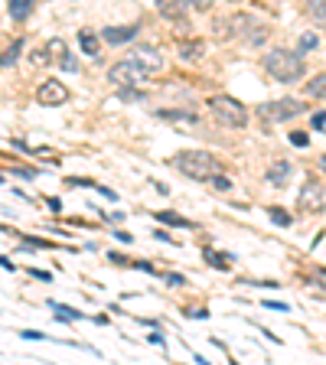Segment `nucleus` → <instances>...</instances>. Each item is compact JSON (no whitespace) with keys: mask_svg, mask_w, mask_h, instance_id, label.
Wrapping results in <instances>:
<instances>
[{"mask_svg":"<svg viewBox=\"0 0 326 365\" xmlns=\"http://www.w3.org/2000/svg\"><path fill=\"white\" fill-rule=\"evenodd\" d=\"M261 65H264L268 76L284 82V85H291V82H297V78L304 76V59H300V53H293V49H268Z\"/></svg>","mask_w":326,"mask_h":365,"instance_id":"nucleus-1","label":"nucleus"},{"mask_svg":"<svg viewBox=\"0 0 326 365\" xmlns=\"http://www.w3.org/2000/svg\"><path fill=\"white\" fill-rule=\"evenodd\" d=\"M173 167L183 173V176H189V180H216L218 173H222L218 160L212 157V153H206V151H183V153H176Z\"/></svg>","mask_w":326,"mask_h":365,"instance_id":"nucleus-2","label":"nucleus"},{"mask_svg":"<svg viewBox=\"0 0 326 365\" xmlns=\"http://www.w3.org/2000/svg\"><path fill=\"white\" fill-rule=\"evenodd\" d=\"M209 111H212V118L222 124V128H245L248 124V111L241 101L228 95H212L209 98Z\"/></svg>","mask_w":326,"mask_h":365,"instance_id":"nucleus-3","label":"nucleus"},{"mask_svg":"<svg viewBox=\"0 0 326 365\" xmlns=\"http://www.w3.org/2000/svg\"><path fill=\"white\" fill-rule=\"evenodd\" d=\"M304 111L307 101H300V98H277V101H261L258 105V114L264 121H291Z\"/></svg>","mask_w":326,"mask_h":365,"instance_id":"nucleus-4","label":"nucleus"},{"mask_svg":"<svg viewBox=\"0 0 326 365\" xmlns=\"http://www.w3.org/2000/svg\"><path fill=\"white\" fill-rule=\"evenodd\" d=\"M108 78H111V82H114L118 88H141V85H147L151 72H147L144 65H137L134 59H124V62L111 65Z\"/></svg>","mask_w":326,"mask_h":365,"instance_id":"nucleus-5","label":"nucleus"},{"mask_svg":"<svg viewBox=\"0 0 326 365\" xmlns=\"http://www.w3.org/2000/svg\"><path fill=\"white\" fill-rule=\"evenodd\" d=\"M232 26H235V36L248 46H264V40H268V23H261L258 17L239 13V17L232 20Z\"/></svg>","mask_w":326,"mask_h":365,"instance_id":"nucleus-6","label":"nucleus"},{"mask_svg":"<svg viewBox=\"0 0 326 365\" xmlns=\"http://www.w3.org/2000/svg\"><path fill=\"white\" fill-rule=\"evenodd\" d=\"M297 205H300L304 212H323L326 209V182L307 180L304 186H300V193H297Z\"/></svg>","mask_w":326,"mask_h":365,"instance_id":"nucleus-7","label":"nucleus"},{"mask_svg":"<svg viewBox=\"0 0 326 365\" xmlns=\"http://www.w3.org/2000/svg\"><path fill=\"white\" fill-rule=\"evenodd\" d=\"M36 101L46 108L65 105V101H69V88H65L59 78H46L43 85H40V92H36Z\"/></svg>","mask_w":326,"mask_h":365,"instance_id":"nucleus-8","label":"nucleus"},{"mask_svg":"<svg viewBox=\"0 0 326 365\" xmlns=\"http://www.w3.org/2000/svg\"><path fill=\"white\" fill-rule=\"evenodd\" d=\"M128 59H134L137 65H144L147 72H157V69H163V56L157 53L153 46H134Z\"/></svg>","mask_w":326,"mask_h":365,"instance_id":"nucleus-9","label":"nucleus"},{"mask_svg":"<svg viewBox=\"0 0 326 365\" xmlns=\"http://www.w3.org/2000/svg\"><path fill=\"white\" fill-rule=\"evenodd\" d=\"M137 33H141V26H137V23H130V26H108L101 36H105L108 43L118 46V43H128V40H134Z\"/></svg>","mask_w":326,"mask_h":365,"instance_id":"nucleus-10","label":"nucleus"},{"mask_svg":"<svg viewBox=\"0 0 326 365\" xmlns=\"http://www.w3.org/2000/svg\"><path fill=\"white\" fill-rule=\"evenodd\" d=\"M153 3L166 20H183L186 17V0H153Z\"/></svg>","mask_w":326,"mask_h":365,"instance_id":"nucleus-11","label":"nucleus"},{"mask_svg":"<svg viewBox=\"0 0 326 365\" xmlns=\"http://www.w3.org/2000/svg\"><path fill=\"white\" fill-rule=\"evenodd\" d=\"M287 176H291V163H287V160H277L271 170H268V182H271V186H277V189H281V186H287Z\"/></svg>","mask_w":326,"mask_h":365,"instance_id":"nucleus-12","label":"nucleus"},{"mask_svg":"<svg viewBox=\"0 0 326 365\" xmlns=\"http://www.w3.org/2000/svg\"><path fill=\"white\" fill-rule=\"evenodd\" d=\"M78 43H82V53L88 56V59H95L98 53H101V49H98V36L92 30H82L78 33Z\"/></svg>","mask_w":326,"mask_h":365,"instance_id":"nucleus-13","label":"nucleus"},{"mask_svg":"<svg viewBox=\"0 0 326 365\" xmlns=\"http://www.w3.org/2000/svg\"><path fill=\"white\" fill-rule=\"evenodd\" d=\"M304 7H307V13H310V20L326 26V0H304Z\"/></svg>","mask_w":326,"mask_h":365,"instance_id":"nucleus-14","label":"nucleus"},{"mask_svg":"<svg viewBox=\"0 0 326 365\" xmlns=\"http://www.w3.org/2000/svg\"><path fill=\"white\" fill-rule=\"evenodd\" d=\"M33 3H36V0H10V3H7V10H10L13 20H26L30 10H33Z\"/></svg>","mask_w":326,"mask_h":365,"instance_id":"nucleus-15","label":"nucleus"},{"mask_svg":"<svg viewBox=\"0 0 326 365\" xmlns=\"http://www.w3.org/2000/svg\"><path fill=\"white\" fill-rule=\"evenodd\" d=\"M20 49H23V40H13V43L3 49V59H0V65H3V69H13V65H17V59H20Z\"/></svg>","mask_w":326,"mask_h":365,"instance_id":"nucleus-16","label":"nucleus"},{"mask_svg":"<svg viewBox=\"0 0 326 365\" xmlns=\"http://www.w3.org/2000/svg\"><path fill=\"white\" fill-rule=\"evenodd\" d=\"M307 95L326 101V76H314V78H310V82H307Z\"/></svg>","mask_w":326,"mask_h":365,"instance_id":"nucleus-17","label":"nucleus"},{"mask_svg":"<svg viewBox=\"0 0 326 365\" xmlns=\"http://www.w3.org/2000/svg\"><path fill=\"white\" fill-rule=\"evenodd\" d=\"M180 56H183L186 62H193V59L203 56V43H183V46H180Z\"/></svg>","mask_w":326,"mask_h":365,"instance_id":"nucleus-18","label":"nucleus"},{"mask_svg":"<svg viewBox=\"0 0 326 365\" xmlns=\"http://www.w3.org/2000/svg\"><path fill=\"white\" fill-rule=\"evenodd\" d=\"M157 219H160V222H170V226L193 228V222H189V219H180V215H173V212H157Z\"/></svg>","mask_w":326,"mask_h":365,"instance_id":"nucleus-19","label":"nucleus"},{"mask_svg":"<svg viewBox=\"0 0 326 365\" xmlns=\"http://www.w3.org/2000/svg\"><path fill=\"white\" fill-rule=\"evenodd\" d=\"M55 316H59V320H85V313L72 310V307H55Z\"/></svg>","mask_w":326,"mask_h":365,"instance_id":"nucleus-20","label":"nucleus"},{"mask_svg":"<svg viewBox=\"0 0 326 365\" xmlns=\"http://www.w3.org/2000/svg\"><path fill=\"white\" fill-rule=\"evenodd\" d=\"M59 65H62V69H69V72H78V62H76V56L69 53V49H62V56H59Z\"/></svg>","mask_w":326,"mask_h":365,"instance_id":"nucleus-21","label":"nucleus"},{"mask_svg":"<svg viewBox=\"0 0 326 365\" xmlns=\"http://www.w3.org/2000/svg\"><path fill=\"white\" fill-rule=\"evenodd\" d=\"M228 255H218V251H206V261H209V264H212V268H222V271H225L228 268Z\"/></svg>","mask_w":326,"mask_h":365,"instance_id":"nucleus-22","label":"nucleus"},{"mask_svg":"<svg viewBox=\"0 0 326 365\" xmlns=\"http://www.w3.org/2000/svg\"><path fill=\"white\" fill-rule=\"evenodd\" d=\"M314 46H316V33H304L300 36V53H310Z\"/></svg>","mask_w":326,"mask_h":365,"instance_id":"nucleus-23","label":"nucleus"},{"mask_svg":"<svg viewBox=\"0 0 326 365\" xmlns=\"http://www.w3.org/2000/svg\"><path fill=\"white\" fill-rule=\"evenodd\" d=\"M271 222H277V226H291V215L284 212V209H271Z\"/></svg>","mask_w":326,"mask_h":365,"instance_id":"nucleus-24","label":"nucleus"},{"mask_svg":"<svg viewBox=\"0 0 326 365\" xmlns=\"http://www.w3.org/2000/svg\"><path fill=\"white\" fill-rule=\"evenodd\" d=\"M307 140H310V137H307L304 130H291V144H293V147H307Z\"/></svg>","mask_w":326,"mask_h":365,"instance_id":"nucleus-25","label":"nucleus"},{"mask_svg":"<svg viewBox=\"0 0 326 365\" xmlns=\"http://www.w3.org/2000/svg\"><path fill=\"white\" fill-rule=\"evenodd\" d=\"M186 3H189L193 10H209V7H212L216 0H186Z\"/></svg>","mask_w":326,"mask_h":365,"instance_id":"nucleus-26","label":"nucleus"},{"mask_svg":"<svg viewBox=\"0 0 326 365\" xmlns=\"http://www.w3.org/2000/svg\"><path fill=\"white\" fill-rule=\"evenodd\" d=\"M310 124H314L316 130H326V111H316V114H314V121H310Z\"/></svg>","mask_w":326,"mask_h":365,"instance_id":"nucleus-27","label":"nucleus"},{"mask_svg":"<svg viewBox=\"0 0 326 365\" xmlns=\"http://www.w3.org/2000/svg\"><path fill=\"white\" fill-rule=\"evenodd\" d=\"M212 186H216V189H222V193H225V189H228V186H232V182H228L225 176H222V173H218L216 180H212Z\"/></svg>","mask_w":326,"mask_h":365,"instance_id":"nucleus-28","label":"nucleus"},{"mask_svg":"<svg viewBox=\"0 0 326 365\" xmlns=\"http://www.w3.org/2000/svg\"><path fill=\"white\" fill-rule=\"evenodd\" d=\"M264 310H277V313H284V310H287V303H274V300H268V303H264Z\"/></svg>","mask_w":326,"mask_h":365,"instance_id":"nucleus-29","label":"nucleus"},{"mask_svg":"<svg viewBox=\"0 0 326 365\" xmlns=\"http://www.w3.org/2000/svg\"><path fill=\"white\" fill-rule=\"evenodd\" d=\"M166 284H170V287H183V278H180V274H170V278H166Z\"/></svg>","mask_w":326,"mask_h":365,"instance_id":"nucleus-30","label":"nucleus"},{"mask_svg":"<svg viewBox=\"0 0 326 365\" xmlns=\"http://www.w3.org/2000/svg\"><path fill=\"white\" fill-rule=\"evenodd\" d=\"M186 316H196V320H206L209 313H206V310H186Z\"/></svg>","mask_w":326,"mask_h":365,"instance_id":"nucleus-31","label":"nucleus"},{"mask_svg":"<svg viewBox=\"0 0 326 365\" xmlns=\"http://www.w3.org/2000/svg\"><path fill=\"white\" fill-rule=\"evenodd\" d=\"M147 339H151L153 346H163V336H160V333H151V336H147Z\"/></svg>","mask_w":326,"mask_h":365,"instance_id":"nucleus-32","label":"nucleus"},{"mask_svg":"<svg viewBox=\"0 0 326 365\" xmlns=\"http://www.w3.org/2000/svg\"><path fill=\"white\" fill-rule=\"evenodd\" d=\"M320 170L326 173V153H323V157H320Z\"/></svg>","mask_w":326,"mask_h":365,"instance_id":"nucleus-33","label":"nucleus"},{"mask_svg":"<svg viewBox=\"0 0 326 365\" xmlns=\"http://www.w3.org/2000/svg\"><path fill=\"white\" fill-rule=\"evenodd\" d=\"M232 3H239V0H232Z\"/></svg>","mask_w":326,"mask_h":365,"instance_id":"nucleus-34","label":"nucleus"}]
</instances>
